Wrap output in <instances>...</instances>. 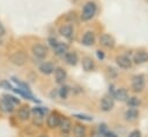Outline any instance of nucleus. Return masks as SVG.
Segmentation results:
<instances>
[{
    "mask_svg": "<svg viewBox=\"0 0 148 137\" xmlns=\"http://www.w3.org/2000/svg\"><path fill=\"white\" fill-rule=\"evenodd\" d=\"M97 10V5L94 1H88L83 8H82V13H81V20L82 21H89L91 20Z\"/></svg>",
    "mask_w": 148,
    "mask_h": 137,
    "instance_id": "nucleus-1",
    "label": "nucleus"
},
{
    "mask_svg": "<svg viewBox=\"0 0 148 137\" xmlns=\"http://www.w3.org/2000/svg\"><path fill=\"white\" fill-rule=\"evenodd\" d=\"M9 60H10V62H12L13 64H15V66H23V64L27 62V55H25L24 52L17 51V52H15V53H13V54L10 55Z\"/></svg>",
    "mask_w": 148,
    "mask_h": 137,
    "instance_id": "nucleus-2",
    "label": "nucleus"
},
{
    "mask_svg": "<svg viewBox=\"0 0 148 137\" xmlns=\"http://www.w3.org/2000/svg\"><path fill=\"white\" fill-rule=\"evenodd\" d=\"M114 107V98L111 94H106L101 100V109L103 112H110Z\"/></svg>",
    "mask_w": 148,
    "mask_h": 137,
    "instance_id": "nucleus-3",
    "label": "nucleus"
},
{
    "mask_svg": "<svg viewBox=\"0 0 148 137\" xmlns=\"http://www.w3.org/2000/svg\"><path fill=\"white\" fill-rule=\"evenodd\" d=\"M60 120H61V115L58 112H51L49 114V116L46 117V124H47L49 128L54 129L59 125Z\"/></svg>",
    "mask_w": 148,
    "mask_h": 137,
    "instance_id": "nucleus-4",
    "label": "nucleus"
},
{
    "mask_svg": "<svg viewBox=\"0 0 148 137\" xmlns=\"http://www.w3.org/2000/svg\"><path fill=\"white\" fill-rule=\"evenodd\" d=\"M31 52H32V54H34L36 58H38V59H44V58L47 55L49 50H47L46 46H44V45H42V44H35V45H32V47H31Z\"/></svg>",
    "mask_w": 148,
    "mask_h": 137,
    "instance_id": "nucleus-5",
    "label": "nucleus"
},
{
    "mask_svg": "<svg viewBox=\"0 0 148 137\" xmlns=\"http://www.w3.org/2000/svg\"><path fill=\"white\" fill-rule=\"evenodd\" d=\"M132 89L134 92H141L145 89V77L142 75H136L132 78Z\"/></svg>",
    "mask_w": 148,
    "mask_h": 137,
    "instance_id": "nucleus-6",
    "label": "nucleus"
},
{
    "mask_svg": "<svg viewBox=\"0 0 148 137\" xmlns=\"http://www.w3.org/2000/svg\"><path fill=\"white\" fill-rule=\"evenodd\" d=\"M99 44H101L102 46L106 47V48H113L116 41H114V38H113L111 35H109V33H103V35L99 37Z\"/></svg>",
    "mask_w": 148,
    "mask_h": 137,
    "instance_id": "nucleus-7",
    "label": "nucleus"
},
{
    "mask_svg": "<svg viewBox=\"0 0 148 137\" xmlns=\"http://www.w3.org/2000/svg\"><path fill=\"white\" fill-rule=\"evenodd\" d=\"M116 62H117V64L120 68H124V69H128V68L132 67V61L126 55H119V56H117L116 58Z\"/></svg>",
    "mask_w": 148,
    "mask_h": 137,
    "instance_id": "nucleus-8",
    "label": "nucleus"
},
{
    "mask_svg": "<svg viewBox=\"0 0 148 137\" xmlns=\"http://www.w3.org/2000/svg\"><path fill=\"white\" fill-rule=\"evenodd\" d=\"M54 78H56V82L58 84H64V82L66 81V77H67V73L65 69L58 67V68H54Z\"/></svg>",
    "mask_w": 148,
    "mask_h": 137,
    "instance_id": "nucleus-9",
    "label": "nucleus"
},
{
    "mask_svg": "<svg viewBox=\"0 0 148 137\" xmlns=\"http://www.w3.org/2000/svg\"><path fill=\"white\" fill-rule=\"evenodd\" d=\"M30 115H31V109L29 108L28 105H23L20 107L18 112H17V116L21 121H27L30 119Z\"/></svg>",
    "mask_w": 148,
    "mask_h": 137,
    "instance_id": "nucleus-10",
    "label": "nucleus"
},
{
    "mask_svg": "<svg viewBox=\"0 0 148 137\" xmlns=\"http://www.w3.org/2000/svg\"><path fill=\"white\" fill-rule=\"evenodd\" d=\"M64 59H65L66 63H68L69 66H75L77 63V61H79L77 54L75 52H68V51L64 54Z\"/></svg>",
    "mask_w": 148,
    "mask_h": 137,
    "instance_id": "nucleus-11",
    "label": "nucleus"
},
{
    "mask_svg": "<svg viewBox=\"0 0 148 137\" xmlns=\"http://www.w3.org/2000/svg\"><path fill=\"white\" fill-rule=\"evenodd\" d=\"M113 98L118 101H126L128 99V92L126 89L124 87H120V89H117L113 93Z\"/></svg>",
    "mask_w": 148,
    "mask_h": 137,
    "instance_id": "nucleus-12",
    "label": "nucleus"
},
{
    "mask_svg": "<svg viewBox=\"0 0 148 137\" xmlns=\"http://www.w3.org/2000/svg\"><path fill=\"white\" fill-rule=\"evenodd\" d=\"M133 61H134L136 64L148 62V53L145 52V51H139V52H136V53L134 54V56H133Z\"/></svg>",
    "mask_w": 148,
    "mask_h": 137,
    "instance_id": "nucleus-13",
    "label": "nucleus"
},
{
    "mask_svg": "<svg viewBox=\"0 0 148 137\" xmlns=\"http://www.w3.org/2000/svg\"><path fill=\"white\" fill-rule=\"evenodd\" d=\"M58 127L60 128V131H61L62 134H68V132L72 130V123H71V121H69L68 119H66V117H61L60 123H59Z\"/></svg>",
    "mask_w": 148,
    "mask_h": 137,
    "instance_id": "nucleus-14",
    "label": "nucleus"
},
{
    "mask_svg": "<svg viewBox=\"0 0 148 137\" xmlns=\"http://www.w3.org/2000/svg\"><path fill=\"white\" fill-rule=\"evenodd\" d=\"M82 44L84 46H92L95 44V35L91 31H87L82 37Z\"/></svg>",
    "mask_w": 148,
    "mask_h": 137,
    "instance_id": "nucleus-15",
    "label": "nucleus"
},
{
    "mask_svg": "<svg viewBox=\"0 0 148 137\" xmlns=\"http://www.w3.org/2000/svg\"><path fill=\"white\" fill-rule=\"evenodd\" d=\"M59 32L61 36H64L67 39H71L73 37V26L71 24H65L59 29Z\"/></svg>",
    "mask_w": 148,
    "mask_h": 137,
    "instance_id": "nucleus-16",
    "label": "nucleus"
},
{
    "mask_svg": "<svg viewBox=\"0 0 148 137\" xmlns=\"http://www.w3.org/2000/svg\"><path fill=\"white\" fill-rule=\"evenodd\" d=\"M73 132H74V137H86L87 136V130L86 127L81 123H76L73 128Z\"/></svg>",
    "mask_w": 148,
    "mask_h": 137,
    "instance_id": "nucleus-17",
    "label": "nucleus"
},
{
    "mask_svg": "<svg viewBox=\"0 0 148 137\" xmlns=\"http://www.w3.org/2000/svg\"><path fill=\"white\" fill-rule=\"evenodd\" d=\"M39 71L42 74H45V75H50L54 71V66L52 62H43L40 66H39Z\"/></svg>",
    "mask_w": 148,
    "mask_h": 137,
    "instance_id": "nucleus-18",
    "label": "nucleus"
},
{
    "mask_svg": "<svg viewBox=\"0 0 148 137\" xmlns=\"http://www.w3.org/2000/svg\"><path fill=\"white\" fill-rule=\"evenodd\" d=\"M82 68H83L84 71H91V70H94V68H95L94 60L91 58H89V56H86L82 60Z\"/></svg>",
    "mask_w": 148,
    "mask_h": 137,
    "instance_id": "nucleus-19",
    "label": "nucleus"
},
{
    "mask_svg": "<svg viewBox=\"0 0 148 137\" xmlns=\"http://www.w3.org/2000/svg\"><path fill=\"white\" fill-rule=\"evenodd\" d=\"M67 50H68V46H67L65 43H61V41H58V44L53 47L54 53H56L57 55H62V56H64V54L67 52Z\"/></svg>",
    "mask_w": 148,
    "mask_h": 137,
    "instance_id": "nucleus-20",
    "label": "nucleus"
},
{
    "mask_svg": "<svg viewBox=\"0 0 148 137\" xmlns=\"http://www.w3.org/2000/svg\"><path fill=\"white\" fill-rule=\"evenodd\" d=\"M139 116V111L136 108H130L125 112V119L127 121H135Z\"/></svg>",
    "mask_w": 148,
    "mask_h": 137,
    "instance_id": "nucleus-21",
    "label": "nucleus"
},
{
    "mask_svg": "<svg viewBox=\"0 0 148 137\" xmlns=\"http://www.w3.org/2000/svg\"><path fill=\"white\" fill-rule=\"evenodd\" d=\"M0 106H1V108L5 111V112H8V113H12L14 109H15V106H13L7 99H5L3 97H2V99L0 100Z\"/></svg>",
    "mask_w": 148,
    "mask_h": 137,
    "instance_id": "nucleus-22",
    "label": "nucleus"
},
{
    "mask_svg": "<svg viewBox=\"0 0 148 137\" xmlns=\"http://www.w3.org/2000/svg\"><path fill=\"white\" fill-rule=\"evenodd\" d=\"M31 113L34 114V116L35 117H37V119H43L44 116H45V113H46V109H44L43 107H39V106H37V107H34L32 109H31Z\"/></svg>",
    "mask_w": 148,
    "mask_h": 137,
    "instance_id": "nucleus-23",
    "label": "nucleus"
},
{
    "mask_svg": "<svg viewBox=\"0 0 148 137\" xmlns=\"http://www.w3.org/2000/svg\"><path fill=\"white\" fill-rule=\"evenodd\" d=\"M126 102H127V106H128V107L135 108V107H139V105H140V99L136 98V97H131V98H128V99L126 100Z\"/></svg>",
    "mask_w": 148,
    "mask_h": 137,
    "instance_id": "nucleus-24",
    "label": "nucleus"
},
{
    "mask_svg": "<svg viewBox=\"0 0 148 137\" xmlns=\"http://www.w3.org/2000/svg\"><path fill=\"white\" fill-rule=\"evenodd\" d=\"M58 93H59V96H60L62 99H66V98L68 97V93H69V86H67V85H62V86L59 89Z\"/></svg>",
    "mask_w": 148,
    "mask_h": 137,
    "instance_id": "nucleus-25",
    "label": "nucleus"
},
{
    "mask_svg": "<svg viewBox=\"0 0 148 137\" xmlns=\"http://www.w3.org/2000/svg\"><path fill=\"white\" fill-rule=\"evenodd\" d=\"M3 98L5 99H7L13 106H17V105H20V100L17 99V98H15V97H13V96H8V94H5L3 96Z\"/></svg>",
    "mask_w": 148,
    "mask_h": 137,
    "instance_id": "nucleus-26",
    "label": "nucleus"
},
{
    "mask_svg": "<svg viewBox=\"0 0 148 137\" xmlns=\"http://www.w3.org/2000/svg\"><path fill=\"white\" fill-rule=\"evenodd\" d=\"M58 41H59V40H58L57 38H53V37H50V38H49V44L52 46V48L58 44Z\"/></svg>",
    "mask_w": 148,
    "mask_h": 137,
    "instance_id": "nucleus-27",
    "label": "nucleus"
},
{
    "mask_svg": "<svg viewBox=\"0 0 148 137\" xmlns=\"http://www.w3.org/2000/svg\"><path fill=\"white\" fill-rule=\"evenodd\" d=\"M74 116H75V117H77V119L87 120V121H90V120H92V117H90V116H87V115H82V114H75Z\"/></svg>",
    "mask_w": 148,
    "mask_h": 137,
    "instance_id": "nucleus-28",
    "label": "nucleus"
},
{
    "mask_svg": "<svg viewBox=\"0 0 148 137\" xmlns=\"http://www.w3.org/2000/svg\"><path fill=\"white\" fill-rule=\"evenodd\" d=\"M0 86H2V87H6V89H8V90H12L13 89V86L7 82V81H3V82H1L0 83Z\"/></svg>",
    "mask_w": 148,
    "mask_h": 137,
    "instance_id": "nucleus-29",
    "label": "nucleus"
},
{
    "mask_svg": "<svg viewBox=\"0 0 148 137\" xmlns=\"http://www.w3.org/2000/svg\"><path fill=\"white\" fill-rule=\"evenodd\" d=\"M128 137H141V132L139 130H133Z\"/></svg>",
    "mask_w": 148,
    "mask_h": 137,
    "instance_id": "nucleus-30",
    "label": "nucleus"
},
{
    "mask_svg": "<svg viewBox=\"0 0 148 137\" xmlns=\"http://www.w3.org/2000/svg\"><path fill=\"white\" fill-rule=\"evenodd\" d=\"M96 55H97V58H98L101 61H102V60L104 59V56H105V55H104V52H103V51H101V50L96 51Z\"/></svg>",
    "mask_w": 148,
    "mask_h": 137,
    "instance_id": "nucleus-31",
    "label": "nucleus"
},
{
    "mask_svg": "<svg viewBox=\"0 0 148 137\" xmlns=\"http://www.w3.org/2000/svg\"><path fill=\"white\" fill-rule=\"evenodd\" d=\"M103 136H104V137H117V135H116L114 132L109 131V130H106V131L103 134Z\"/></svg>",
    "mask_w": 148,
    "mask_h": 137,
    "instance_id": "nucleus-32",
    "label": "nucleus"
},
{
    "mask_svg": "<svg viewBox=\"0 0 148 137\" xmlns=\"http://www.w3.org/2000/svg\"><path fill=\"white\" fill-rule=\"evenodd\" d=\"M99 131H101V135H103L106 131V124H104V123L99 124Z\"/></svg>",
    "mask_w": 148,
    "mask_h": 137,
    "instance_id": "nucleus-33",
    "label": "nucleus"
},
{
    "mask_svg": "<svg viewBox=\"0 0 148 137\" xmlns=\"http://www.w3.org/2000/svg\"><path fill=\"white\" fill-rule=\"evenodd\" d=\"M5 33H6V29H5V26L2 25V23H0V37H2Z\"/></svg>",
    "mask_w": 148,
    "mask_h": 137,
    "instance_id": "nucleus-34",
    "label": "nucleus"
},
{
    "mask_svg": "<svg viewBox=\"0 0 148 137\" xmlns=\"http://www.w3.org/2000/svg\"><path fill=\"white\" fill-rule=\"evenodd\" d=\"M56 94H57V91H54V90H53V91L51 92V96H52V97H53V96L56 97Z\"/></svg>",
    "mask_w": 148,
    "mask_h": 137,
    "instance_id": "nucleus-35",
    "label": "nucleus"
},
{
    "mask_svg": "<svg viewBox=\"0 0 148 137\" xmlns=\"http://www.w3.org/2000/svg\"><path fill=\"white\" fill-rule=\"evenodd\" d=\"M38 137H47L46 135H40V136H38Z\"/></svg>",
    "mask_w": 148,
    "mask_h": 137,
    "instance_id": "nucleus-36",
    "label": "nucleus"
},
{
    "mask_svg": "<svg viewBox=\"0 0 148 137\" xmlns=\"http://www.w3.org/2000/svg\"><path fill=\"white\" fill-rule=\"evenodd\" d=\"M98 137H104V136H98Z\"/></svg>",
    "mask_w": 148,
    "mask_h": 137,
    "instance_id": "nucleus-37",
    "label": "nucleus"
},
{
    "mask_svg": "<svg viewBox=\"0 0 148 137\" xmlns=\"http://www.w3.org/2000/svg\"><path fill=\"white\" fill-rule=\"evenodd\" d=\"M0 44H1V40H0Z\"/></svg>",
    "mask_w": 148,
    "mask_h": 137,
    "instance_id": "nucleus-38",
    "label": "nucleus"
}]
</instances>
